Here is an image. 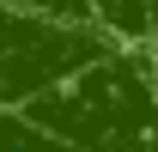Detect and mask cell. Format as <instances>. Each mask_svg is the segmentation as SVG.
I'll list each match as a JSON object with an SVG mask.
<instances>
[{"label": "cell", "instance_id": "6da1fadb", "mask_svg": "<svg viewBox=\"0 0 158 152\" xmlns=\"http://www.w3.org/2000/svg\"><path fill=\"white\" fill-rule=\"evenodd\" d=\"M24 122L67 140L73 152H158V85L152 49H110L73 79L24 103Z\"/></svg>", "mask_w": 158, "mask_h": 152}, {"label": "cell", "instance_id": "7a4b0ae2", "mask_svg": "<svg viewBox=\"0 0 158 152\" xmlns=\"http://www.w3.org/2000/svg\"><path fill=\"white\" fill-rule=\"evenodd\" d=\"M98 31L122 49H152V24H146V0H91Z\"/></svg>", "mask_w": 158, "mask_h": 152}, {"label": "cell", "instance_id": "3957f363", "mask_svg": "<svg viewBox=\"0 0 158 152\" xmlns=\"http://www.w3.org/2000/svg\"><path fill=\"white\" fill-rule=\"evenodd\" d=\"M24 19H43V24H67V31H98V12L91 0H0Z\"/></svg>", "mask_w": 158, "mask_h": 152}, {"label": "cell", "instance_id": "277c9868", "mask_svg": "<svg viewBox=\"0 0 158 152\" xmlns=\"http://www.w3.org/2000/svg\"><path fill=\"white\" fill-rule=\"evenodd\" d=\"M0 152H73V146L43 134L37 122H24L19 110H0Z\"/></svg>", "mask_w": 158, "mask_h": 152}, {"label": "cell", "instance_id": "5b68a950", "mask_svg": "<svg viewBox=\"0 0 158 152\" xmlns=\"http://www.w3.org/2000/svg\"><path fill=\"white\" fill-rule=\"evenodd\" d=\"M146 24H152V37H158V0H146Z\"/></svg>", "mask_w": 158, "mask_h": 152}, {"label": "cell", "instance_id": "8992f818", "mask_svg": "<svg viewBox=\"0 0 158 152\" xmlns=\"http://www.w3.org/2000/svg\"><path fill=\"white\" fill-rule=\"evenodd\" d=\"M152 85H158V55H152Z\"/></svg>", "mask_w": 158, "mask_h": 152}, {"label": "cell", "instance_id": "52a82bcc", "mask_svg": "<svg viewBox=\"0 0 158 152\" xmlns=\"http://www.w3.org/2000/svg\"><path fill=\"white\" fill-rule=\"evenodd\" d=\"M152 55H158V37H152Z\"/></svg>", "mask_w": 158, "mask_h": 152}]
</instances>
